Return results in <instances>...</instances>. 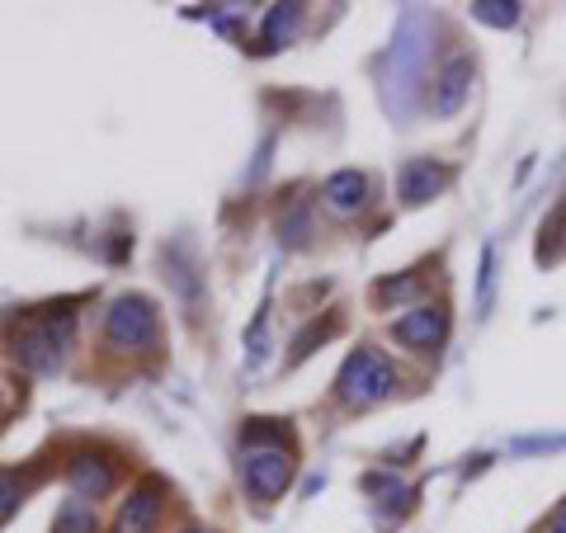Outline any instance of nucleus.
<instances>
[{
	"mask_svg": "<svg viewBox=\"0 0 566 533\" xmlns=\"http://www.w3.org/2000/svg\"><path fill=\"white\" fill-rule=\"evenodd\" d=\"M392 393H397V364L374 345H359L340 364V373H335V397H340L345 406H354V411L378 406Z\"/></svg>",
	"mask_w": 566,
	"mask_h": 533,
	"instance_id": "obj_1",
	"label": "nucleus"
},
{
	"mask_svg": "<svg viewBox=\"0 0 566 533\" xmlns=\"http://www.w3.org/2000/svg\"><path fill=\"white\" fill-rule=\"evenodd\" d=\"M156 331H161V322H156V307L142 293H123L104 312V341L114 349H151Z\"/></svg>",
	"mask_w": 566,
	"mask_h": 533,
	"instance_id": "obj_2",
	"label": "nucleus"
},
{
	"mask_svg": "<svg viewBox=\"0 0 566 533\" xmlns=\"http://www.w3.org/2000/svg\"><path fill=\"white\" fill-rule=\"evenodd\" d=\"M71 331H76L71 312L43 316V322H33L20 341H14V359H20L24 368H33V373H57L66 349H71Z\"/></svg>",
	"mask_w": 566,
	"mask_h": 533,
	"instance_id": "obj_3",
	"label": "nucleus"
},
{
	"mask_svg": "<svg viewBox=\"0 0 566 533\" xmlns=\"http://www.w3.org/2000/svg\"><path fill=\"white\" fill-rule=\"evenodd\" d=\"M392 341L416 354H439V345L449 341V307L444 302H420L392 322Z\"/></svg>",
	"mask_w": 566,
	"mask_h": 533,
	"instance_id": "obj_4",
	"label": "nucleus"
},
{
	"mask_svg": "<svg viewBox=\"0 0 566 533\" xmlns=\"http://www.w3.org/2000/svg\"><path fill=\"white\" fill-rule=\"evenodd\" d=\"M241 482L255 501H279L293 482V453L289 449H245Z\"/></svg>",
	"mask_w": 566,
	"mask_h": 533,
	"instance_id": "obj_5",
	"label": "nucleus"
},
{
	"mask_svg": "<svg viewBox=\"0 0 566 533\" xmlns=\"http://www.w3.org/2000/svg\"><path fill=\"white\" fill-rule=\"evenodd\" d=\"M66 482H71V491H76V501H99V495L114 491V463L104 453L85 449L66 463Z\"/></svg>",
	"mask_w": 566,
	"mask_h": 533,
	"instance_id": "obj_6",
	"label": "nucleus"
},
{
	"mask_svg": "<svg viewBox=\"0 0 566 533\" xmlns=\"http://www.w3.org/2000/svg\"><path fill=\"white\" fill-rule=\"evenodd\" d=\"M444 185H449V170L439 166V161H430V156H420V161H406L401 166V175H397V194L406 203H430L434 194H444Z\"/></svg>",
	"mask_w": 566,
	"mask_h": 533,
	"instance_id": "obj_7",
	"label": "nucleus"
},
{
	"mask_svg": "<svg viewBox=\"0 0 566 533\" xmlns=\"http://www.w3.org/2000/svg\"><path fill=\"white\" fill-rule=\"evenodd\" d=\"M156 520H161V487L147 482L118 505L114 533H156Z\"/></svg>",
	"mask_w": 566,
	"mask_h": 533,
	"instance_id": "obj_8",
	"label": "nucleus"
},
{
	"mask_svg": "<svg viewBox=\"0 0 566 533\" xmlns=\"http://www.w3.org/2000/svg\"><path fill=\"white\" fill-rule=\"evenodd\" d=\"M468 91H472V62H468V58H453V62L434 76V100H430V109H434L439 118H449V114L463 109Z\"/></svg>",
	"mask_w": 566,
	"mask_h": 533,
	"instance_id": "obj_9",
	"label": "nucleus"
},
{
	"mask_svg": "<svg viewBox=\"0 0 566 533\" xmlns=\"http://www.w3.org/2000/svg\"><path fill=\"white\" fill-rule=\"evenodd\" d=\"M322 203L335 212V218H354V212H364V203H368V175L335 170L326 180V189H322Z\"/></svg>",
	"mask_w": 566,
	"mask_h": 533,
	"instance_id": "obj_10",
	"label": "nucleus"
},
{
	"mask_svg": "<svg viewBox=\"0 0 566 533\" xmlns=\"http://www.w3.org/2000/svg\"><path fill=\"white\" fill-rule=\"evenodd\" d=\"M57 533H99V514L91 501H66L57 510Z\"/></svg>",
	"mask_w": 566,
	"mask_h": 533,
	"instance_id": "obj_11",
	"label": "nucleus"
},
{
	"mask_svg": "<svg viewBox=\"0 0 566 533\" xmlns=\"http://www.w3.org/2000/svg\"><path fill=\"white\" fill-rule=\"evenodd\" d=\"M303 20V6H274L270 20H264V48H279V39H289Z\"/></svg>",
	"mask_w": 566,
	"mask_h": 533,
	"instance_id": "obj_12",
	"label": "nucleus"
},
{
	"mask_svg": "<svg viewBox=\"0 0 566 533\" xmlns=\"http://www.w3.org/2000/svg\"><path fill=\"white\" fill-rule=\"evenodd\" d=\"M472 14L482 24H495V29H515L520 24V6H515V0H476Z\"/></svg>",
	"mask_w": 566,
	"mask_h": 533,
	"instance_id": "obj_13",
	"label": "nucleus"
},
{
	"mask_svg": "<svg viewBox=\"0 0 566 533\" xmlns=\"http://www.w3.org/2000/svg\"><path fill=\"white\" fill-rule=\"evenodd\" d=\"M33 487V477H20V472H0V524L10 520L14 510H20L24 491Z\"/></svg>",
	"mask_w": 566,
	"mask_h": 533,
	"instance_id": "obj_14",
	"label": "nucleus"
},
{
	"mask_svg": "<svg viewBox=\"0 0 566 533\" xmlns=\"http://www.w3.org/2000/svg\"><path fill=\"white\" fill-rule=\"evenodd\" d=\"M557 255H566V203L553 212V222L543 227V251H538V260H557Z\"/></svg>",
	"mask_w": 566,
	"mask_h": 533,
	"instance_id": "obj_15",
	"label": "nucleus"
},
{
	"mask_svg": "<svg viewBox=\"0 0 566 533\" xmlns=\"http://www.w3.org/2000/svg\"><path fill=\"white\" fill-rule=\"evenodd\" d=\"M411 293H420V274H406V279H382L378 289H374V297H378V302H392V297H411Z\"/></svg>",
	"mask_w": 566,
	"mask_h": 533,
	"instance_id": "obj_16",
	"label": "nucleus"
},
{
	"mask_svg": "<svg viewBox=\"0 0 566 533\" xmlns=\"http://www.w3.org/2000/svg\"><path fill=\"white\" fill-rule=\"evenodd\" d=\"M547 529H562V533H566V501L557 505V514H553V520H547Z\"/></svg>",
	"mask_w": 566,
	"mask_h": 533,
	"instance_id": "obj_17",
	"label": "nucleus"
},
{
	"mask_svg": "<svg viewBox=\"0 0 566 533\" xmlns=\"http://www.w3.org/2000/svg\"><path fill=\"white\" fill-rule=\"evenodd\" d=\"M547 533H562V529H547Z\"/></svg>",
	"mask_w": 566,
	"mask_h": 533,
	"instance_id": "obj_18",
	"label": "nucleus"
},
{
	"mask_svg": "<svg viewBox=\"0 0 566 533\" xmlns=\"http://www.w3.org/2000/svg\"><path fill=\"white\" fill-rule=\"evenodd\" d=\"M189 533H199V529H189Z\"/></svg>",
	"mask_w": 566,
	"mask_h": 533,
	"instance_id": "obj_19",
	"label": "nucleus"
}]
</instances>
